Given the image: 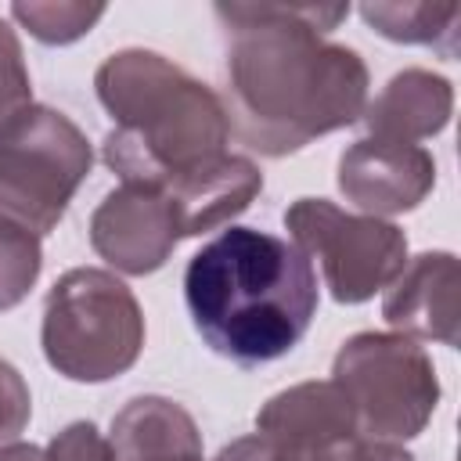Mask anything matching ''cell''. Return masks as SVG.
<instances>
[{"mask_svg":"<svg viewBox=\"0 0 461 461\" xmlns=\"http://www.w3.org/2000/svg\"><path fill=\"white\" fill-rule=\"evenodd\" d=\"M11 14L43 43H72L83 32L94 29V22L104 14V4H76V0H58V4H14Z\"/></svg>","mask_w":461,"mask_h":461,"instance_id":"9a60e30c","label":"cell"},{"mask_svg":"<svg viewBox=\"0 0 461 461\" xmlns=\"http://www.w3.org/2000/svg\"><path fill=\"white\" fill-rule=\"evenodd\" d=\"M140 346V303L115 274L76 267L47 292L43 357L58 375L72 382H108L137 364Z\"/></svg>","mask_w":461,"mask_h":461,"instance_id":"277c9868","label":"cell"},{"mask_svg":"<svg viewBox=\"0 0 461 461\" xmlns=\"http://www.w3.org/2000/svg\"><path fill=\"white\" fill-rule=\"evenodd\" d=\"M184 299L212 353L256 367L285 357L317 313L313 259L277 234L227 227L184 270Z\"/></svg>","mask_w":461,"mask_h":461,"instance_id":"7a4b0ae2","label":"cell"},{"mask_svg":"<svg viewBox=\"0 0 461 461\" xmlns=\"http://www.w3.org/2000/svg\"><path fill=\"white\" fill-rule=\"evenodd\" d=\"M436 184V162L421 144L364 137L339 158V191L364 216H393L414 209Z\"/></svg>","mask_w":461,"mask_h":461,"instance_id":"9c48e42d","label":"cell"},{"mask_svg":"<svg viewBox=\"0 0 461 461\" xmlns=\"http://www.w3.org/2000/svg\"><path fill=\"white\" fill-rule=\"evenodd\" d=\"M94 162L86 133L58 108L25 104L0 126V216L50 234Z\"/></svg>","mask_w":461,"mask_h":461,"instance_id":"5b68a950","label":"cell"},{"mask_svg":"<svg viewBox=\"0 0 461 461\" xmlns=\"http://www.w3.org/2000/svg\"><path fill=\"white\" fill-rule=\"evenodd\" d=\"M151 461H202V450H191V454H166V457H151Z\"/></svg>","mask_w":461,"mask_h":461,"instance_id":"7402d4cb","label":"cell"},{"mask_svg":"<svg viewBox=\"0 0 461 461\" xmlns=\"http://www.w3.org/2000/svg\"><path fill=\"white\" fill-rule=\"evenodd\" d=\"M331 382L346 393L357 429L367 439H411L439 403L436 367L407 335H353L335 357Z\"/></svg>","mask_w":461,"mask_h":461,"instance_id":"8992f818","label":"cell"},{"mask_svg":"<svg viewBox=\"0 0 461 461\" xmlns=\"http://www.w3.org/2000/svg\"><path fill=\"white\" fill-rule=\"evenodd\" d=\"M310 461H414L407 450H400L396 443L389 439H367V436H353Z\"/></svg>","mask_w":461,"mask_h":461,"instance_id":"d6986e66","label":"cell"},{"mask_svg":"<svg viewBox=\"0 0 461 461\" xmlns=\"http://www.w3.org/2000/svg\"><path fill=\"white\" fill-rule=\"evenodd\" d=\"M115 119L101 158L122 184H176L227 155V108L202 79L155 50H119L94 76Z\"/></svg>","mask_w":461,"mask_h":461,"instance_id":"3957f363","label":"cell"},{"mask_svg":"<svg viewBox=\"0 0 461 461\" xmlns=\"http://www.w3.org/2000/svg\"><path fill=\"white\" fill-rule=\"evenodd\" d=\"M454 108V90L443 76L425 68H403L396 72L375 101L364 104L367 133L378 140L414 144L421 137H432L447 126Z\"/></svg>","mask_w":461,"mask_h":461,"instance_id":"7c38bea8","label":"cell"},{"mask_svg":"<svg viewBox=\"0 0 461 461\" xmlns=\"http://www.w3.org/2000/svg\"><path fill=\"white\" fill-rule=\"evenodd\" d=\"M43 457L47 461H115L112 443L90 421H72L68 429H61L43 450Z\"/></svg>","mask_w":461,"mask_h":461,"instance_id":"e0dca14e","label":"cell"},{"mask_svg":"<svg viewBox=\"0 0 461 461\" xmlns=\"http://www.w3.org/2000/svg\"><path fill=\"white\" fill-rule=\"evenodd\" d=\"M227 36V122L263 155H292L364 115L367 65L328 43L349 4H216Z\"/></svg>","mask_w":461,"mask_h":461,"instance_id":"6da1fadb","label":"cell"},{"mask_svg":"<svg viewBox=\"0 0 461 461\" xmlns=\"http://www.w3.org/2000/svg\"><path fill=\"white\" fill-rule=\"evenodd\" d=\"M256 432L270 436L292 461H310L353 436L357 414L346 393L328 382H299L277 396H270L256 414Z\"/></svg>","mask_w":461,"mask_h":461,"instance_id":"8fae6325","label":"cell"},{"mask_svg":"<svg viewBox=\"0 0 461 461\" xmlns=\"http://www.w3.org/2000/svg\"><path fill=\"white\" fill-rule=\"evenodd\" d=\"M212 461H292V457L270 436L252 432V436H241V439L227 443Z\"/></svg>","mask_w":461,"mask_h":461,"instance_id":"ffe728a7","label":"cell"},{"mask_svg":"<svg viewBox=\"0 0 461 461\" xmlns=\"http://www.w3.org/2000/svg\"><path fill=\"white\" fill-rule=\"evenodd\" d=\"M184 238L176 205L148 184H119L90 216V245L122 274L158 270Z\"/></svg>","mask_w":461,"mask_h":461,"instance_id":"ba28073f","label":"cell"},{"mask_svg":"<svg viewBox=\"0 0 461 461\" xmlns=\"http://www.w3.org/2000/svg\"><path fill=\"white\" fill-rule=\"evenodd\" d=\"M0 461H47V457L32 443H11V447H0Z\"/></svg>","mask_w":461,"mask_h":461,"instance_id":"44dd1931","label":"cell"},{"mask_svg":"<svg viewBox=\"0 0 461 461\" xmlns=\"http://www.w3.org/2000/svg\"><path fill=\"white\" fill-rule=\"evenodd\" d=\"M32 104V86L22 58V43L7 22H0V126Z\"/></svg>","mask_w":461,"mask_h":461,"instance_id":"2e32d148","label":"cell"},{"mask_svg":"<svg viewBox=\"0 0 461 461\" xmlns=\"http://www.w3.org/2000/svg\"><path fill=\"white\" fill-rule=\"evenodd\" d=\"M292 241L321 263L324 285L339 303H364L407 263V234L396 223L357 216L328 198H299L285 209Z\"/></svg>","mask_w":461,"mask_h":461,"instance_id":"52a82bcc","label":"cell"},{"mask_svg":"<svg viewBox=\"0 0 461 461\" xmlns=\"http://www.w3.org/2000/svg\"><path fill=\"white\" fill-rule=\"evenodd\" d=\"M360 14L375 32L396 43H429L443 58H454L457 50V4H432V0H411V4H360Z\"/></svg>","mask_w":461,"mask_h":461,"instance_id":"4fadbf2b","label":"cell"},{"mask_svg":"<svg viewBox=\"0 0 461 461\" xmlns=\"http://www.w3.org/2000/svg\"><path fill=\"white\" fill-rule=\"evenodd\" d=\"M29 414H32L29 385L18 375V367L0 357V443L14 439L29 425Z\"/></svg>","mask_w":461,"mask_h":461,"instance_id":"ac0fdd59","label":"cell"},{"mask_svg":"<svg viewBox=\"0 0 461 461\" xmlns=\"http://www.w3.org/2000/svg\"><path fill=\"white\" fill-rule=\"evenodd\" d=\"M43 267L40 238L0 216V310L18 306Z\"/></svg>","mask_w":461,"mask_h":461,"instance_id":"5bb4252c","label":"cell"},{"mask_svg":"<svg viewBox=\"0 0 461 461\" xmlns=\"http://www.w3.org/2000/svg\"><path fill=\"white\" fill-rule=\"evenodd\" d=\"M382 317L407 339H461V267L450 252H421L389 281Z\"/></svg>","mask_w":461,"mask_h":461,"instance_id":"30bf717a","label":"cell"}]
</instances>
